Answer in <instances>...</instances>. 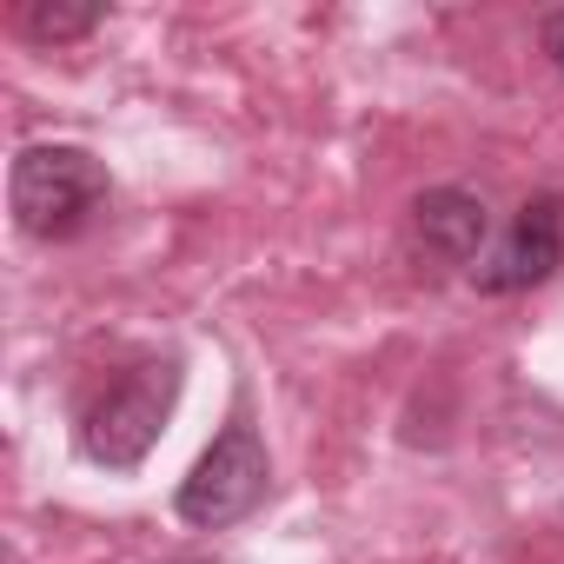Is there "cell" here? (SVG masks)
Segmentation results:
<instances>
[{"mask_svg": "<svg viewBox=\"0 0 564 564\" xmlns=\"http://www.w3.org/2000/svg\"><path fill=\"white\" fill-rule=\"evenodd\" d=\"M107 166L87 153V147H28L8 173V206H14V226L28 239H74L87 232L100 213H107Z\"/></svg>", "mask_w": 564, "mask_h": 564, "instance_id": "1", "label": "cell"}, {"mask_svg": "<svg viewBox=\"0 0 564 564\" xmlns=\"http://www.w3.org/2000/svg\"><path fill=\"white\" fill-rule=\"evenodd\" d=\"M173 399H180V366L173 359H153V366H133L120 372L87 412H80V452L107 471H133L147 465V452L160 445L166 419H173Z\"/></svg>", "mask_w": 564, "mask_h": 564, "instance_id": "2", "label": "cell"}, {"mask_svg": "<svg viewBox=\"0 0 564 564\" xmlns=\"http://www.w3.org/2000/svg\"><path fill=\"white\" fill-rule=\"evenodd\" d=\"M265 478H272V465H265L259 432H252V425H226V432L199 452V465L186 471V485H180V518L199 524V531H226V524H239V518L265 498Z\"/></svg>", "mask_w": 564, "mask_h": 564, "instance_id": "3", "label": "cell"}, {"mask_svg": "<svg viewBox=\"0 0 564 564\" xmlns=\"http://www.w3.org/2000/svg\"><path fill=\"white\" fill-rule=\"evenodd\" d=\"M557 265H564V199L538 193L518 206L505 239L471 265V279H478V293H524V286H544Z\"/></svg>", "mask_w": 564, "mask_h": 564, "instance_id": "4", "label": "cell"}, {"mask_svg": "<svg viewBox=\"0 0 564 564\" xmlns=\"http://www.w3.org/2000/svg\"><path fill=\"white\" fill-rule=\"evenodd\" d=\"M485 232H491L485 199L465 193V186H432V193L412 199V239L438 265H471L478 246H485Z\"/></svg>", "mask_w": 564, "mask_h": 564, "instance_id": "5", "label": "cell"}, {"mask_svg": "<svg viewBox=\"0 0 564 564\" xmlns=\"http://www.w3.org/2000/svg\"><path fill=\"white\" fill-rule=\"evenodd\" d=\"M94 21H100V8H54V0H28L21 8V28L34 41H80V34H94Z\"/></svg>", "mask_w": 564, "mask_h": 564, "instance_id": "6", "label": "cell"}, {"mask_svg": "<svg viewBox=\"0 0 564 564\" xmlns=\"http://www.w3.org/2000/svg\"><path fill=\"white\" fill-rule=\"evenodd\" d=\"M538 47H544V54H551V67L564 74V8H557V14H544V28H538Z\"/></svg>", "mask_w": 564, "mask_h": 564, "instance_id": "7", "label": "cell"}]
</instances>
